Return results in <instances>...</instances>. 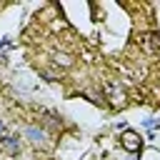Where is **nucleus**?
Wrapping results in <instances>:
<instances>
[{"mask_svg": "<svg viewBox=\"0 0 160 160\" xmlns=\"http://www.w3.org/2000/svg\"><path fill=\"white\" fill-rule=\"evenodd\" d=\"M122 145H125L128 150H132V152H135V150H140V140H138V135H135V132H125V135H122Z\"/></svg>", "mask_w": 160, "mask_h": 160, "instance_id": "f257e3e1", "label": "nucleus"}, {"mask_svg": "<svg viewBox=\"0 0 160 160\" xmlns=\"http://www.w3.org/2000/svg\"><path fill=\"white\" fill-rule=\"evenodd\" d=\"M28 138H30L35 145H45V140H48V135H45L42 130H38V128H28Z\"/></svg>", "mask_w": 160, "mask_h": 160, "instance_id": "f03ea898", "label": "nucleus"}, {"mask_svg": "<svg viewBox=\"0 0 160 160\" xmlns=\"http://www.w3.org/2000/svg\"><path fill=\"white\" fill-rule=\"evenodd\" d=\"M0 142H2V145H5L10 152H18V150H20V142H18V138H2Z\"/></svg>", "mask_w": 160, "mask_h": 160, "instance_id": "7ed1b4c3", "label": "nucleus"}, {"mask_svg": "<svg viewBox=\"0 0 160 160\" xmlns=\"http://www.w3.org/2000/svg\"><path fill=\"white\" fill-rule=\"evenodd\" d=\"M0 132H2V122H0Z\"/></svg>", "mask_w": 160, "mask_h": 160, "instance_id": "20e7f679", "label": "nucleus"}]
</instances>
